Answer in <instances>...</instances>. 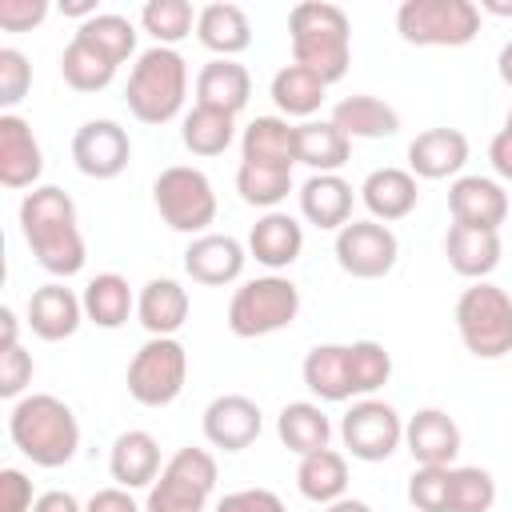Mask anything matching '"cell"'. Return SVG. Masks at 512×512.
Listing matches in <instances>:
<instances>
[{
    "mask_svg": "<svg viewBox=\"0 0 512 512\" xmlns=\"http://www.w3.org/2000/svg\"><path fill=\"white\" fill-rule=\"evenodd\" d=\"M20 232L36 264L52 276H76L88 260V248L76 224V204L56 184H40L20 200Z\"/></svg>",
    "mask_w": 512,
    "mask_h": 512,
    "instance_id": "6da1fadb",
    "label": "cell"
},
{
    "mask_svg": "<svg viewBox=\"0 0 512 512\" xmlns=\"http://www.w3.org/2000/svg\"><path fill=\"white\" fill-rule=\"evenodd\" d=\"M288 40H292V64L316 72L324 84L344 80L352 60V24L340 4L328 0H304L288 12Z\"/></svg>",
    "mask_w": 512,
    "mask_h": 512,
    "instance_id": "7a4b0ae2",
    "label": "cell"
},
{
    "mask_svg": "<svg viewBox=\"0 0 512 512\" xmlns=\"http://www.w3.org/2000/svg\"><path fill=\"white\" fill-rule=\"evenodd\" d=\"M8 436L36 468H60L80 448L76 412L52 392L20 396L8 412Z\"/></svg>",
    "mask_w": 512,
    "mask_h": 512,
    "instance_id": "3957f363",
    "label": "cell"
},
{
    "mask_svg": "<svg viewBox=\"0 0 512 512\" xmlns=\"http://www.w3.org/2000/svg\"><path fill=\"white\" fill-rule=\"evenodd\" d=\"M184 96H188V64H184V56L176 48L152 44L148 52L136 56V64L128 72L124 100H128V112L140 124L176 120L180 108H184Z\"/></svg>",
    "mask_w": 512,
    "mask_h": 512,
    "instance_id": "277c9868",
    "label": "cell"
},
{
    "mask_svg": "<svg viewBox=\"0 0 512 512\" xmlns=\"http://www.w3.org/2000/svg\"><path fill=\"white\" fill-rule=\"evenodd\" d=\"M456 332L476 360L508 356L512 352V296L492 280H476L456 300Z\"/></svg>",
    "mask_w": 512,
    "mask_h": 512,
    "instance_id": "5b68a950",
    "label": "cell"
},
{
    "mask_svg": "<svg viewBox=\"0 0 512 512\" xmlns=\"http://www.w3.org/2000/svg\"><path fill=\"white\" fill-rule=\"evenodd\" d=\"M300 312V288L288 276H256L244 280L232 300H228V328L240 340H256V336H272L280 328H288Z\"/></svg>",
    "mask_w": 512,
    "mask_h": 512,
    "instance_id": "8992f818",
    "label": "cell"
},
{
    "mask_svg": "<svg viewBox=\"0 0 512 512\" xmlns=\"http://www.w3.org/2000/svg\"><path fill=\"white\" fill-rule=\"evenodd\" d=\"M396 32L416 48H464L480 32V8L472 0H404Z\"/></svg>",
    "mask_w": 512,
    "mask_h": 512,
    "instance_id": "52a82bcc",
    "label": "cell"
},
{
    "mask_svg": "<svg viewBox=\"0 0 512 512\" xmlns=\"http://www.w3.org/2000/svg\"><path fill=\"white\" fill-rule=\"evenodd\" d=\"M152 204L160 212V220L172 228V232H184V236H204L208 224L216 220V192H212V180L192 168V164H172L156 176L152 184Z\"/></svg>",
    "mask_w": 512,
    "mask_h": 512,
    "instance_id": "ba28073f",
    "label": "cell"
},
{
    "mask_svg": "<svg viewBox=\"0 0 512 512\" xmlns=\"http://www.w3.org/2000/svg\"><path fill=\"white\" fill-rule=\"evenodd\" d=\"M188 380V348L176 336H148L128 364V396L144 408H168Z\"/></svg>",
    "mask_w": 512,
    "mask_h": 512,
    "instance_id": "9c48e42d",
    "label": "cell"
},
{
    "mask_svg": "<svg viewBox=\"0 0 512 512\" xmlns=\"http://www.w3.org/2000/svg\"><path fill=\"white\" fill-rule=\"evenodd\" d=\"M216 488V456L208 448H180L148 488L144 512H204Z\"/></svg>",
    "mask_w": 512,
    "mask_h": 512,
    "instance_id": "30bf717a",
    "label": "cell"
},
{
    "mask_svg": "<svg viewBox=\"0 0 512 512\" xmlns=\"http://www.w3.org/2000/svg\"><path fill=\"white\" fill-rule=\"evenodd\" d=\"M340 440H344V448H348L356 460L380 464V460H388V456L404 444V420H400V412H396L392 404H384V400H376V396H364V400H356V404L344 412V420H340Z\"/></svg>",
    "mask_w": 512,
    "mask_h": 512,
    "instance_id": "8fae6325",
    "label": "cell"
},
{
    "mask_svg": "<svg viewBox=\"0 0 512 512\" xmlns=\"http://www.w3.org/2000/svg\"><path fill=\"white\" fill-rule=\"evenodd\" d=\"M336 264L356 276V280H380L396 268V256H400V240L388 224L380 220H348L340 232H336Z\"/></svg>",
    "mask_w": 512,
    "mask_h": 512,
    "instance_id": "7c38bea8",
    "label": "cell"
},
{
    "mask_svg": "<svg viewBox=\"0 0 512 512\" xmlns=\"http://www.w3.org/2000/svg\"><path fill=\"white\" fill-rule=\"evenodd\" d=\"M72 160L88 180H116L132 160V140L116 120H84L72 136Z\"/></svg>",
    "mask_w": 512,
    "mask_h": 512,
    "instance_id": "4fadbf2b",
    "label": "cell"
},
{
    "mask_svg": "<svg viewBox=\"0 0 512 512\" xmlns=\"http://www.w3.org/2000/svg\"><path fill=\"white\" fill-rule=\"evenodd\" d=\"M260 428H264V416H260V404L252 396L224 392L204 408V440L212 448L244 452L248 444H256Z\"/></svg>",
    "mask_w": 512,
    "mask_h": 512,
    "instance_id": "5bb4252c",
    "label": "cell"
},
{
    "mask_svg": "<svg viewBox=\"0 0 512 512\" xmlns=\"http://www.w3.org/2000/svg\"><path fill=\"white\" fill-rule=\"evenodd\" d=\"M44 152L32 136V124L16 112H0V184L4 188H40Z\"/></svg>",
    "mask_w": 512,
    "mask_h": 512,
    "instance_id": "9a60e30c",
    "label": "cell"
},
{
    "mask_svg": "<svg viewBox=\"0 0 512 512\" xmlns=\"http://www.w3.org/2000/svg\"><path fill=\"white\" fill-rule=\"evenodd\" d=\"M448 212L452 224L500 232V224L508 220V192L492 176H456L448 188Z\"/></svg>",
    "mask_w": 512,
    "mask_h": 512,
    "instance_id": "2e32d148",
    "label": "cell"
},
{
    "mask_svg": "<svg viewBox=\"0 0 512 512\" xmlns=\"http://www.w3.org/2000/svg\"><path fill=\"white\" fill-rule=\"evenodd\" d=\"M244 244L228 232H204V236H192V244L184 248V272L204 284V288H224L232 280H240L244 272Z\"/></svg>",
    "mask_w": 512,
    "mask_h": 512,
    "instance_id": "e0dca14e",
    "label": "cell"
},
{
    "mask_svg": "<svg viewBox=\"0 0 512 512\" xmlns=\"http://www.w3.org/2000/svg\"><path fill=\"white\" fill-rule=\"evenodd\" d=\"M464 164H468V136L460 128H424L408 144V172L420 180L460 176Z\"/></svg>",
    "mask_w": 512,
    "mask_h": 512,
    "instance_id": "ac0fdd59",
    "label": "cell"
},
{
    "mask_svg": "<svg viewBox=\"0 0 512 512\" xmlns=\"http://www.w3.org/2000/svg\"><path fill=\"white\" fill-rule=\"evenodd\" d=\"M404 448L416 464H444L452 468L460 452V424L444 408H420L404 420Z\"/></svg>",
    "mask_w": 512,
    "mask_h": 512,
    "instance_id": "d6986e66",
    "label": "cell"
},
{
    "mask_svg": "<svg viewBox=\"0 0 512 512\" xmlns=\"http://www.w3.org/2000/svg\"><path fill=\"white\" fill-rule=\"evenodd\" d=\"M108 472L120 488H152L160 476V444L144 428H128L108 448Z\"/></svg>",
    "mask_w": 512,
    "mask_h": 512,
    "instance_id": "ffe728a7",
    "label": "cell"
},
{
    "mask_svg": "<svg viewBox=\"0 0 512 512\" xmlns=\"http://www.w3.org/2000/svg\"><path fill=\"white\" fill-rule=\"evenodd\" d=\"M300 216L324 232H340L352 220V184L340 172H312L300 184Z\"/></svg>",
    "mask_w": 512,
    "mask_h": 512,
    "instance_id": "44dd1931",
    "label": "cell"
},
{
    "mask_svg": "<svg viewBox=\"0 0 512 512\" xmlns=\"http://www.w3.org/2000/svg\"><path fill=\"white\" fill-rule=\"evenodd\" d=\"M500 232L492 228H464V224H452L448 236H444V256H448V268L464 280H488L500 264Z\"/></svg>",
    "mask_w": 512,
    "mask_h": 512,
    "instance_id": "7402d4cb",
    "label": "cell"
},
{
    "mask_svg": "<svg viewBox=\"0 0 512 512\" xmlns=\"http://www.w3.org/2000/svg\"><path fill=\"white\" fill-rule=\"evenodd\" d=\"M188 288L172 276H152L136 296V320L148 336H176L188 320Z\"/></svg>",
    "mask_w": 512,
    "mask_h": 512,
    "instance_id": "603a6c76",
    "label": "cell"
},
{
    "mask_svg": "<svg viewBox=\"0 0 512 512\" xmlns=\"http://www.w3.org/2000/svg\"><path fill=\"white\" fill-rule=\"evenodd\" d=\"M84 320V304L72 288L64 284H40L32 296H28V328L56 344V340H68Z\"/></svg>",
    "mask_w": 512,
    "mask_h": 512,
    "instance_id": "cb8c5ba5",
    "label": "cell"
},
{
    "mask_svg": "<svg viewBox=\"0 0 512 512\" xmlns=\"http://www.w3.org/2000/svg\"><path fill=\"white\" fill-rule=\"evenodd\" d=\"M360 200L372 212V220L392 224V220H404L416 208L420 188H416V176L408 168H372L360 184Z\"/></svg>",
    "mask_w": 512,
    "mask_h": 512,
    "instance_id": "d4e9b609",
    "label": "cell"
},
{
    "mask_svg": "<svg viewBox=\"0 0 512 512\" xmlns=\"http://www.w3.org/2000/svg\"><path fill=\"white\" fill-rule=\"evenodd\" d=\"M304 252V228L288 212H264L248 232V256H256L264 268H288Z\"/></svg>",
    "mask_w": 512,
    "mask_h": 512,
    "instance_id": "484cf974",
    "label": "cell"
},
{
    "mask_svg": "<svg viewBox=\"0 0 512 512\" xmlns=\"http://www.w3.org/2000/svg\"><path fill=\"white\" fill-rule=\"evenodd\" d=\"M348 140H384V136H396L400 132V112L368 92H356V96H344L336 100L332 116H328Z\"/></svg>",
    "mask_w": 512,
    "mask_h": 512,
    "instance_id": "4316f807",
    "label": "cell"
},
{
    "mask_svg": "<svg viewBox=\"0 0 512 512\" xmlns=\"http://www.w3.org/2000/svg\"><path fill=\"white\" fill-rule=\"evenodd\" d=\"M196 40L216 52V60H232L252 44V24L240 4H204L196 16Z\"/></svg>",
    "mask_w": 512,
    "mask_h": 512,
    "instance_id": "83f0119b",
    "label": "cell"
},
{
    "mask_svg": "<svg viewBox=\"0 0 512 512\" xmlns=\"http://www.w3.org/2000/svg\"><path fill=\"white\" fill-rule=\"evenodd\" d=\"M252 96V76L236 60H208L196 72V104L236 116Z\"/></svg>",
    "mask_w": 512,
    "mask_h": 512,
    "instance_id": "f1b7e54d",
    "label": "cell"
},
{
    "mask_svg": "<svg viewBox=\"0 0 512 512\" xmlns=\"http://www.w3.org/2000/svg\"><path fill=\"white\" fill-rule=\"evenodd\" d=\"M240 160L292 172V164H296V128L284 116H256L240 136Z\"/></svg>",
    "mask_w": 512,
    "mask_h": 512,
    "instance_id": "f546056e",
    "label": "cell"
},
{
    "mask_svg": "<svg viewBox=\"0 0 512 512\" xmlns=\"http://www.w3.org/2000/svg\"><path fill=\"white\" fill-rule=\"evenodd\" d=\"M352 156V140L332 120H304L296 124V164L312 172H340Z\"/></svg>",
    "mask_w": 512,
    "mask_h": 512,
    "instance_id": "4dcf8cb0",
    "label": "cell"
},
{
    "mask_svg": "<svg viewBox=\"0 0 512 512\" xmlns=\"http://www.w3.org/2000/svg\"><path fill=\"white\" fill-rule=\"evenodd\" d=\"M300 376L308 384L312 396L328 400V404H340L352 396V376H348V344H316L304 364H300Z\"/></svg>",
    "mask_w": 512,
    "mask_h": 512,
    "instance_id": "1f68e13d",
    "label": "cell"
},
{
    "mask_svg": "<svg viewBox=\"0 0 512 512\" xmlns=\"http://www.w3.org/2000/svg\"><path fill=\"white\" fill-rule=\"evenodd\" d=\"M276 436H280V444H284L288 452L308 456V452L328 448L332 424H328V416H324L320 404H312V400H292V404H284L280 416H276Z\"/></svg>",
    "mask_w": 512,
    "mask_h": 512,
    "instance_id": "d6a6232c",
    "label": "cell"
},
{
    "mask_svg": "<svg viewBox=\"0 0 512 512\" xmlns=\"http://www.w3.org/2000/svg\"><path fill=\"white\" fill-rule=\"evenodd\" d=\"M80 304H84V320H92L96 328H108V332L120 328V324L136 312V296H132L128 280H124L120 272H100V276H92V280L84 284Z\"/></svg>",
    "mask_w": 512,
    "mask_h": 512,
    "instance_id": "836d02e7",
    "label": "cell"
},
{
    "mask_svg": "<svg viewBox=\"0 0 512 512\" xmlns=\"http://www.w3.org/2000/svg\"><path fill=\"white\" fill-rule=\"evenodd\" d=\"M296 488L312 504H336L348 492V460L332 448L308 452L296 464Z\"/></svg>",
    "mask_w": 512,
    "mask_h": 512,
    "instance_id": "e575fe53",
    "label": "cell"
},
{
    "mask_svg": "<svg viewBox=\"0 0 512 512\" xmlns=\"http://www.w3.org/2000/svg\"><path fill=\"white\" fill-rule=\"evenodd\" d=\"M268 92H272V104H276L284 116H312V112L324 104L328 84H324L316 72L300 68V64H284V68L272 76Z\"/></svg>",
    "mask_w": 512,
    "mask_h": 512,
    "instance_id": "d590c367",
    "label": "cell"
},
{
    "mask_svg": "<svg viewBox=\"0 0 512 512\" xmlns=\"http://www.w3.org/2000/svg\"><path fill=\"white\" fill-rule=\"evenodd\" d=\"M180 140L192 156H220L236 140V116L216 112V108H192L180 124Z\"/></svg>",
    "mask_w": 512,
    "mask_h": 512,
    "instance_id": "8d00e7d4",
    "label": "cell"
},
{
    "mask_svg": "<svg viewBox=\"0 0 512 512\" xmlns=\"http://www.w3.org/2000/svg\"><path fill=\"white\" fill-rule=\"evenodd\" d=\"M76 40H84L88 48H96L100 56H108L112 64H124L136 52V28L128 16L120 12H96L92 20H84L76 28Z\"/></svg>",
    "mask_w": 512,
    "mask_h": 512,
    "instance_id": "74e56055",
    "label": "cell"
},
{
    "mask_svg": "<svg viewBox=\"0 0 512 512\" xmlns=\"http://www.w3.org/2000/svg\"><path fill=\"white\" fill-rule=\"evenodd\" d=\"M60 76L72 92H100L112 84L116 76V64L108 56H100L96 48H88L84 40H68V48L60 52Z\"/></svg>",
    "mask_w": 512,
    "mask_h": 512,
    "instance_id": "f35d334b",
    "label": "cell"
},
{
    "mask_svg": "<svg viewBox=\"0 0 512 512\" xmlns=\"http://www.w3.org/2000/svg\"><path fill=\"white\" fill-rule=\"evenodd\" d=\"M236 192H240L244 204L276 212V204H284L288 192H292V172H288V168L244 164V160H240V168H236Z\"/></svg>",
    "mask_w": 512,
    "mask_h": 512,
    "instance_id": "ab89813d",
    "label": "cell"
},
{
    "mask_svg": "<svg viewBox=\"0 0 512 512\" xmlns=\"http://www.w3.org/2000/svg\"><path fill=\"white\" fill-rule=\"evenodd\" d=\"M196 8L188 4V0H148L144 8H140V24H144V32L160 44V48H172V44H180L192 28H196Z\"/></svg>",
    "mask_w": 512,
    "mask_h": 512,
    "instance_id": "60d3db41",
    "label": "cell"
},
{
    "mask_svg": "<svg viewBox=\"0 0 512 512\" xmlns=\"http://www.w3.org/2000/svg\"><path fill=\"white\" fill-rule=\"evenodd\" d=\"M348 376H352V396H372L376 388H384L392 376L388 348L380 340H352L348 344Z\"/></svg>",
    "mask_w": 512,
    "mask_h": 512,
    "instance_id": "b9f144b4",
    "label": "cell"
},
{
    "mask_svg": "<svg viewBox=\"0 0 512 512\" xmlns=\"http://www.w3.org/2000/svg\"><path fill=\"white\" fill-rule=\"evenodd\" d=\"M496 504V480L488 468L460 464L448 472V512H488Z\"/></svg>",
    "mask_w": 512,
    "mask_h": 512,
    "instance_id": "7bdbcfd3",
    "label": "cell"
},
{
    "mask_svg": "<svg viewBox=\"0 0 512 512\" xmlns=\"http://www.w3.org/2000/svg\"><path fill=\"white\" fill-rule=\"evenodd\" d=\"M448 472L444 464H420L408 476V504L416 512H448Z\"/></svg>",
    "mask_w": 512,
    "mask_h": 512,
    "instance_id": "ee69618b",
    "label": "cell"
},
{
    "mask_svg": "<svg viewBox=\"0 0 512 512\" xmlns=\"http://www.w3.org/2000/svg\"><path fill=\"white\" fill-rule=\"evenodd\" d=\"M32 88V64L20 48H0V108L12 112Z\"/></svg>",
    "mask_w": 512,
    "mask_h": 512,
    "instance_id": "f6af8a7d",
    "label": "cell"
},
{
    "mask_svg": "<svg viewBox=\"0 0 512 512\" xmlns=\"http://www.w3.org/2000/svg\"><path fill=\"white\" fill-rule=\"evenodd\" d=\"M28 384H32V356L20 344L0 348V396L16 404Z\"/></svg>",
    "mask_w": 512,
    "mask_h": 512,
    "instance_id": "bcb514c9",
    "label": "cell"
},
{
    "mask_svg": "<svg viewBox=\"0 0 512 512\" xmlns=\"http://www.w3.org/2000/svg\"><path fill=\"white\" fill-rule=\"evenodd\" d=\"M48 16V0H0V28L8 32H32L36 24H44Z\"/></svg>",
    "mask_w": 512,
    "mask_h": 512,
    "instance_id": "7dc6e473",
    "label": "cell"
},
{
    "mask_svg": "<svg viewBox=\"0 0 512 512\" xmlns=\"http://www.w3.org/2000/svg\"><path fill=\"white\" fill-rule=\"evenodd\" d=\"M216 512H288V508L272 488H240V492H228L216 504Z\"/></svg>",
    "mask_w": 512,
    "mask_h": 512,
    "instance_id": "c3c4849f",
    "label": "cell"
},
{
    "mask_svg": "<svg viewBox=\"0 0 512 512\" xmlns=\"http://www.w3.org/2000/svg\"><path fill=\"white\" fill-rule=\"evenodd\" d=\"M32 480L20 468H0V512H32Z\"/></svg>",
    "mask_w": 512,
    "mask_h": 512,
    "instance_id": "681fc988",
    "label": "cell"
},
{
    "mask_svg": "<svg viewBox=\"0 0 512 512\" xmlns=\"http://www.w3.org/2000/svg\"><path fill=\"white\" fill-rule=\"evenodd\" d=\"M84 512H144V508L132 500V492H128V488L112 484V488L92 492V496H88V504H84Z\"/></svg>",
    "mask_w": 512,
    "mask_h": 512,
    "instance_id": "f907efd6",
    "label": "cell"
},
{
    "mask_svg": "<svg viewBox=\"0 0 512 512\" xmlns=\"http://www.w3.org/2000/svg\"><path fill=\"white\" fill-rule=\"evenodd\" d=\"M488 160H492V172H496L500 180H512V132H508V128H500V132L492 136Z\"/></svg>",
    "mask_w": 512,
    "mask_h": 512,
    "instance_id": "816d5d0a",
    "label": "cell"
},
{
    "mask_svg": "<svg viewBox=\"0 0 512 512\" xmlns=\"http://www.w3.org/2000/svg\"><path fill=\"white\" fill-rule=\"evenodd\" d=\"M32 512H84V508H80V500H76L72 492H64V488H48V492L36 496Z\"/></svg>",
    "mask_w": 512,
    "mask_h": 512,
    "instance_id": "f5cc1de1",
    "label": "cell"
},
{
    "mask_svg": "<svg viewBox=\"0 0 512 512\" xmlns=\"http://www.w3.org/2000/svg\"><path fill=\"white\" fill-rule=\"evenodd\" d=\"M0 332H4L0 348H12V344H20V340H16V312H12V308H0Z\"/></svg>",
    "mask_w": 512,
    "mask_h": 512,
    "instance_id": "db71d44e",
    "label": "cell"
},
{
    "mask_svg": "<svg viewBox=\"0 0 512 512\" xmlns=\"http://www.w3.org/2000/svg\"><path fill=\"white\" fill-rule=\"evenodd\" d=\"M496 72H500V80L512 88V40L500 48V56H496Z\"/></svg>",
    "mask_w": 512,
    "mask_h": 512,
    "instance_id": "11a10c76",
    "label": "cell"
},
{
    "mask_svg": "<svg viewBox=\"0 0 512 512\" xmlns=\"http://www.w3.org/2000/svg\"><path fill=\"white\" fill-rule=\"evenodd\" d=\"M324 512H372L364 500H356V496H340L336 504H324Z\"/></svg>",
    "mask_w": 512,
    "mask_h": 512,
    "instance_id": "9f6ffc18",
    "label": "cell"
},
{
    "mask_svg": "<svg viewBox=\"0 0 512 512\" xmlns=\"http://www.w3.org/2000/svg\"><path fill=\"white\" fill-rule=\"evenodd\" d=\"M480 8H488L496 16H512V4H500V0H480Z\"/></svg>",
    "mask_w": 512,
    "mask_h": 512,
    "instance_id": "6f0895ef",
    "label": "cell"
},
{
    "mask_svg": "<svg viewBox=\"0 0 512 512\" xmlns=\"http://www.w3.org/2000/svg\"><path fill=\"white\" fill-rule=\"evenodd\" d=\"M504 128H508V132H512V108H508V120H504Z\"/></svg>",
    "mask_w": 512,
    "mask_h": 512,
    "instance_id": "680465c9",
    "label": "cell"
}]
</instances>
